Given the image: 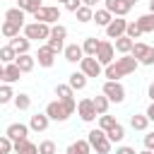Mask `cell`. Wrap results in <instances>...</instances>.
I'll use <instances>...</instances> for the list:
<instances>
[{
	"label": "cell",
	"mask_w": 154,
	"mask_h": 154,
	"mask_svg": "<svg viewBox=\"0 0 154 154\" xmlns=\"http://www.w3.org/2000/svg\"><path fill=\"white\" fill-rule=\"evenodd\" d=\"M91 103H94V108H96V116H103V113H108V106H111V101H108L103 94L94 96V99H91Z\"/></svg>",
	"instance_id": "obj_33"
},
{
	"label": "cell",
	"mask_w": 154,
	"mask_h": 154,
	"mask_svg": "<svg viewBox=\"0 0 154 154\" xmlns=\"http://www.w3.org/2000/svg\"><path fill=\"white\" fill-rule=\"evenodd\" d=\"M51 120H55V123H65L67 118H70V111L65 108V103L60 101V99H55V101H51L48 106H46V111H43Z\"/></svg>",
	"instance_id": "obj_7"
},
{
	"label": "cell",
	"mask_w": 154,
	"mask_h": 154,
	"mask_svg": "<svg viewBox=\"0 0 154 154\" xmlns=\"http://www.w3.org/2000/svg\"><path fill=\"white\" fill-rule=\"evenodd\" d=\"M149 12L154 14V0H149Z\"/></svg>",
	"instance_id": "obj_51"
},
{
	"label": "cell",
	"mask_w": 154,
	"mask_h": 154,
	"mask_svg": "<svg viewBox=\"0 0 154 154\" xmlns=\"http://www.w3.org/2000/svg\"><path fill=\"white\" fill-rule=\"evenodd\" d=\"M130 128L137 130V132H144V130L149 128V118H147L144 113H132V116H130Z\"/></svg>",
	"instance_id": "obj_21"
},
{
	"label": "cell",
	"mask_w": 154,
	"mask_h": 154,
	"mask_svg": "<svg viewBox=\"0 0 154 154\" xmlns=\"http://www.w3.org/2000/svg\"><path fill=\"white\" fill-rule=\"evenodd\" d=\"M10 46H12V48L17 51V55H19V53H29L31 41H29L26 36H19V34H17V36H12V38H10Z\"/></svg>",
	"instance_id": "obj_20"
},
{
	"label": "cell",
	"mask_w": 154,
	"mask_h": 154,
	"mask_svg": "<svg viewBox=\"0 0 154 154\" xmlns=\"http://www.w3.org/2000/svg\"><path fill=\"white\" fill-rule=\"evenodd\" d=\"M12 103H14V108L17 111H29L31 108V96L29 94H14V99H12Z\"/></svg>",
	"instance_id": "obj_29"
},
{
	"label": "cell",
	"mask_w": 154,
	"mask_h": 154,
	"mask_svg": "<svg viewBox=\"0 0 154 154\" xmlns=\"http://www.w3.org/2000/svg\"><path fill=\"white\" fill-rule=\"evenodd\" d=\"M19 31H22V26H19V24H14V22H10V19H5V22L0 24V34H2V36H7V38L17 36Z\"/></svg>",
	"instance_id": "obj_28"
},
{
	"label": "cell",
	"mask_w": 154,
	"mask_h": 154,
	"mask_svg": "<svg viewBox=\"0 0 154 154\" xmlns=\"http://www.w3.org/2000/svg\"><path fill=\"white\" fill-rule=\"evenodd\" d=\"M2 67H5V65H2V63H0V77H2Z\"/></svg>",
	"instance_id": "obj_53"
},
{
	"label": "cell",
	"mask_w": 154,
	"mask_h": 154,
	"mask_svg": "<svg viewBox=\"0 0 154 154\" xmlns=\"http://www.w3.org/2000/svg\"><path fill=\"white\" fill-rule=\"evenodd\" d=\"M14 58H17V51H14L10 43L0 48V63H2V65H7V63H14Z\"/></svg>",
	"instance_id": "obj_34"
},
{
	"label": "cell",
	"mask_w": 154,
	"mask_h": 154,
	"mask_svg": "<svg viewBox=\"0 0 154 154\" xmlns=\"http://www.w3.org/2000/svg\"><path fill=\"white\" fill-rule=\"evenodd\" d=\"M48 36H55V38H65L67 36V29L63 24H51V34Z\"/></svg>",
	"instance_id": "obj_41"
},
{
	"label": "cell",
	"mask_w": 154,
	"mask_h": 154,
	"mask_svg": "<svg viewBox=\"0 0 154 154\" xmlns=\"http://www.w3.org/2000/svg\"><path fill=\"white\" fill-rule=\"evenodd\" d=\"M17 7L24 10L26 14H34V12L41 7V0H17Z\"/></svg>",
	"instance_id": "obj_36"
},
{
	"label": "cell",
	"mask_w": 154,
	"mask_h": 154,
	"mask_svg": "<svg viewBox=\"0 0 154 154\" xmlns=\"http://www.w3.org/2000/svg\"><path fill=\"white\" fill-rule=\"evenodd\" d=\"M137 60L130 55V53H125V55H120V58H113V63H108L106 67H103V77L106 79H120V77H128V75H132L135 70H137Z\"/></svg>",
	"instance_id": "obj_1"
},
{
	"label": "cell",
	"mask_w": 154,
	"mask_h": 154,
	"mask_svg": "<svg viewBox=\"0 0 154 154\" xmlns=\"http://www.w3.org/2000/svg\"><path fill=\"white\" fill-rule=\"evenodd\" d=\"M36 22H46V24H58L60 19V7L58 5H41L34 14H31Z\"/></svg>",
	"instance_id": "obj_6"
},
{
	"label": "cell",
	"mask_w": 154,
	"mask_h": 154,
	"mask_svg": "<svg viewBox=\"0 0 154 154\" xmlns=\"http://www.w3.org/2000/svg\"><path fill=\"white\" fill-rule=\"evenodd\" d=\"M22 154H38V144H34V142H31V144H29V149H26V152H22Z\"/></svg>",
	"instance_id": "obj_47"
},
{
	"label": "cell",
	"mask_w": 154,
	"mask_h": 154,
	"mask_svg": "<svg viewBox=\"0 0 154 154\" xmlns=\"http://www.w3.org/2000/svg\"><path fill=\"white\" fill-rule=\"evenodd\" d=\"M130 55H132L140 65H154V46H149V43L135 41L132 48H130Z\"/></svg>",
	"instance_id": "obj_4"
},
{
	"label": "cell",
	"mask_w": 154,
	"mask_h": 154,
	"mask_svg": "<svg viewBox=\"0 0 154 154\" xmlns=\"http://www.w3.org/2000/svg\"><path fill=\"white\" fill-rule=\"evenodd\" d=\"M103 7L113 14V17H125L130 12V7L123 2V0H103Z\"/></svg>",
	"instance_id": "obj_16"
},
{
	"label": "cell",
	"mask_w": 154,
	"mask_h": 154,
	"mask_svg": "<svg viewBox=\"0 0 154 154\" xmlns=\"http://www.w3.org/2000/svg\"><path fill=\"white\" fill-rule=\"evenodd\" d=\"M87 79H89V77H87V75H84V72L79 70V72H72V75H70L67 84H70V87H72L75 91H82V89L87 87Z\"/></svg>",
	"instance_id": "obj_23"
},
{
	"label": "cell",
	"mask_w": 154,
	"mask_h": 154,
	"mask_svg": "<svg viewBox=\"0 0 154 154\" xmlns=\"http://www.w3.org/2000/svg\"><path fill=\"white\" fill-rule=\"evenodd\" d=\"M38 154H58L55 142H53V140H43V142L38 144Z\"/></svg>",
	"instance_id": "obj_39"
},
{
	"label": "cell",
	"mask_w": 154,
	"mask_h": 154,
	"mask_svg": "<svg viewBox=\"0 0 154 154\" xmlns=\"http://www.w3.org/2000/svg\"><path fill=\"white\" fill-rule=\"evenodd\" d=\"M63 55H65V60L67 63H79L82 58H84V51H82V46L79 43H67L65 48H63Z\"/></svg>",
	"instance_id": "obj_14"
},
{
	"label": "cell",
	"mask_w": 154,
	"mask_h": 154,
	"mask_svg": "<svg viewBox=\"0 0 154 154\" xmlns=\"http://www.w3.org/2000/svg\"><path fill=\"white\" fill-rule=\"evenodd\" d=\"M58 2H60V5H63V2H65V0H58Z\"/></svg>",
	"instance_id": "obj_54"
},
{
	"label": "cell",
	"mask_w": 154,
	"mask_h": 154,
	"mask_svg": "<svg viewBox=\"0 0 154 154\" xmlns=\"http://www.w3.org/2000/svg\"><path fill=\"white\" fill-rule=\"evenodd\" d=\"M5 135H7L12 142H17V140H26V137H29V125H24V123H10L7 130H5Z\"/></svg>",
	"instance_id": "obj_12"
},
{
	"label": "cell",
	"mask_w": 154,
	"mask_h": 154,
	"mask_svg": "<svg viewBox=\"0 0 154 154\" xmlns=\"http://www.w3.org/2000/svg\"><path fill=\"white\" fill-rule=\"evenodd\" d=\"M22 29H24V36H26L29 41H43V38H48V34H51V24H46V22H29V24H24Z\"/></svg>",
	"instance_id": "obj_5"
},
{
	"label": "cell",
	"mask_w": 154,
	"mask_h": 154,
	"mask_svg": "<svg viewBox=\"0 0 154 154\" xmlns=\"http://www.w3.org/2000/svg\"><path fill=\"white\" fill-rule=\"evenodd\" d=\"M147 96H149V99H152V101H154V82H152V84H149V87H147Z\"/></svg>",
	"instance_id": "obj_49"
},
{
	"label": "cell",
	"mask_w": 154,
	"mask_h": 154,
	"mask_svg": "<svg viewBox=\"0 0 154 154\" xmlns=\"http://www.w3.org/2000/svg\"><path fill=\"white\" fill-rule=\"evenodd\" d=\"M132 43H135V41H132V38H128L125 34H123V36H118V38H113V48H116V51H118L120 55H125V53H130V48H132Z\"/></svg>",
	"instance_id": "obj_24"
},
{
	"label": "cell",
	"mask_w": 154,
	"mask_h": 154,
	"mask_svg": "<svg viewBox=\"0 0 154 154\" xmlns=\"http://www.w3.org/2000/svg\"><path fill=\"white\" fill-rule=\"evenodd\" d=\"M101 94L111 103H123L125 101V87L120 84V79H106L103 87H101Z\"/></svg>",
	"instance_id": "obj_3"
},
{
	"label": "cell",
	"mask_w": 154,
	"mask_h": 154,
	"mask_svg": "<svg viewBox=\"0 0 154 154\" xmlns=\"http://www.w3.org/2000/svg\"><path fill=\"white\" fill-rule=\"evenodd\" d=\"M79 5H82V0H65V2H63V7H65L67 12H75Z\"/></svg>",
	"instance_id": "obj_43"
},
{
	"label": "cell",
	"mask_w": 154,
	"mask_h": 154,
	"mask_svg": "<svg viewBox=\"0 0 154 154\" xmlns=\"http://www.w3.org/2000/svg\"><path fill=\"white\" fill-rule=\"evenodd\" d=\"M116 123H118V120H116L113 116H108V113H103V116H99V128H101L103 132H106L108 128H113Z\"/></svg>",
	"instance_id": "obj_40"
},
{
	"label": "cell",
	"mask_w": 154,
	"mask_h": 154,
	"mask_svg": "<svg viewBox=\"0 0 154 154\" xmlns=\"http://www.w3.org/2000/svg\"><path fill=\"white\" fill-rule=\"evenodd\" d=\"M111 19H113V14H111L106 7H101V10H94V17H91V22H96V26H106Z\"/></svg>",
	"instance_id": "obj_27"
},
{
	"label": "cell",
	"mask_w": 154,
	"mask_h": 154,
	"mask_svg": "<svg viewBox=\"0 0 154 154\" xmlns=\"http://www.w3.org/2000/svg\"><path fill=\"white\" fill-rule=\"evenodd\" d=\"M116 154H137V152H135V147H128V144H120V147H116Z\"/></svg>",
	"instance_id": "obj_45"
},
{
	"label": "cell",
	"mask_w": 154,
	"mask_h": 154,
	"mask_svg": "<svg viewBox=\"0 0 154 154\" xmlns=\"http://www.w3.org/2000/svg\"><path fill=\"white\" fill-rule=\"evenodd\" d=\"M55 96L60 101H70V99H75V89L70 84H55Z\"/></svg>",
	"instance_id": "obj_32"
},
{
	"label": "cell",
	"mask_w": 154,
	"mask_h": 154,
	"mask_svg": "<svg viewBox=\"0 0 154 154\" xmlns=\"http://www.w3.org/2000/svg\"><path fill=\"white\" fill-rule=\"evenodd\" d=\"M137 154H154L152 149H142V152H137Z\"/></svg>",
	"instance_id": "obj_52"
},
{
	"label": "cell",
	"mask_w": 154,
	"mask_h": 154,
	"mask_svg": "<svg viewBox=\"0 0 154 154\" xmlns=\"http://www.w3.org/2000/svg\"><path fill=\"white\" fill-rule=\"evenodd\" d=\"M106 137H108L113 144H116V142H123V137H125V128H123L120 123H116L113 128H108V130H106Z\"/></svg>",
	"instance_id": "obj_30"
},
{
	"label": "cell",
	"mask_w": 154,
	"mask_h": 154,
	"mask_svg": "<svg viewBox=\"0 0 154 154\" xmlns=\"http://www.w3.org/2000/svg\"><path fill=\"white\" fill-rule=\"evenodd\" d=\"M0 154H12V140L7 135H0Z\"/></svg>",
	"instance_id": "obj_42"
},
{
	"label": "cell",
	"mask_w": 154,
	"mask_h": 154,
	"mask_svg": "<svg viewBox=\"0 0 154 154\" xmlns=\"http://www.w3.org/2000/svg\"><path fill=\"white\" fill-rule=\"evenodd\" d=\"M144 116L149 118V123H154V101H152V103L147 106V111H144Z\"/></svg>",
	"instance_id": "obj_46"
},
{
	"label": "cell",
	"mask_w": 154,
	"mask_h": 154,
	"mask_svg": "<svg viewBox=\"0 0 154 154\" xmlns=\"http://www.w3.org/2000/svg\"><path fill=\"white\" fill-rule=\"evenodd\" d=\"M79 70L87 75V77H103V65L94 58V55H84L79 60Z\"/></svg>",
	"instance_id": "obj_8"
},
{
	"label": "cell",
	"mask_w": 154,
	"mask_h": 154,
	"mask_svg": "<svg viewBox=\"0 0 154 154\" xmlns=\"http://www.w3.org/2000/svg\"><path fill=\"white\" fill-rule=\"evenodd\" d=\"M14 65L22 70V75H24V72H31L34 65H36V58H34L31 53H19V55L14 58Z\"/></svg>",
	"instance_id": "obj_17"
},
{
	"label": "cell",
	"mask_w": 154,
	"mask_h": 154,
	"mask_svg": "<svg viewBox=\"0 0 154 154\" xmlns=\"http://www.w3.org/2000/svg\"><path fill=\"white\" fill-rule=\"evenodd\" d=\"M48 123H51V118H48L46 113H36V116H31V120H29V130H34V132H46V130H48Z\"/></svg>",
	"instance_id": "obj_18"
},
{
	"label": "cell",
	"mask_w": 154,
	"mask_h": 154,
	"mask_svg": "<svg viewBox=\"0 0 154 154\" xmlns=\"http://www.w3.org/2000/svg\"><path fill=\"white\" fill-rule=\"evenodd\" d=\"M65 154H91V147H89L87 140H75V142L67 144Z\"/></svg>",
	"instance_id": "obj_19"
},
{
	"label": "cell",
	"mask_w": 154,
	"mask_h": 154,
	"mask_svg": "<svg viewBox=\"0 0 154 154\" xmlns=\"http://www.w3.org/2000/svg\"><path fill=\"white\" fill-rule=\"evenodd\" d=\"M144 149H152L154 152V132H147L144 135Z\"/></svg>",
	"instance_id": "obj_44"
},
{
	"label": "cell",
	"mask_w": 154,
	"mask_h": 154,
	"mask_svg": "<svg viewBox=\"0 0 154 154\" xmlns=\"http://www.w3.org/2000/svg\"><path fill=\"white\" fill-rule=\"evenodd\" d=\"M99 38L96 36H87L84 38V43H82V51H84V55H96V51H99Z\"/></svg>",
	"instance_id": "obj_31"
},
{
	"label": "cell",
	"mask_w": 154,
	"mask_h": 154,
	"mask_svg": "<svg viewBox=\"0 0 154 154\" xmlns=\"http://www.w3.org/2000/svg\"><path fill=\"white\" fill-rule=\"evenodd\" d=\"M135 22H137V26L142 29V34H152V31H154V14H152V12H147V14L137 17Z\"/></svg>",
	"instance_id": "obj_25"
},
{
	"label": "cell",
	"mask_w": 154,
	"mask_h": 154,
	"mask_svg": "<svg viewBox=\"0 0 154 154\" xmlns=\"http://www.w3.org/2000/svg\"><path fill=\"white\" fill-rule=\"evenodd\" d=\"M82 5H87V7H96L99 0H82Z\"/></svg>",
	"instance_id": "obj_48"
},
{
	"label": "cell",
	"mask_w": 154,
	"mask_h": 154,
	"mask_svg": "<svg viewBox=\"0 0 154 154\" xmlns=\"http://www.w3.org/2000/svg\"><path fill=\"white\" fill-rule=\"evenodd\" d=\"M46 46H48V48H51V51L58 55V53L65 48V38H55V36H48V38H46Z\"/></svg>",
	"instance_id": "obj_37"
},
{
	"label": "cell",
	"mask_w": 154,
	"mask_h": 154,
	"mask_svg": "<svg viewBox=\"0 0 154 154\" xmlns=\"http://www.w3.org/2000/svg\"><path fill=\"white\" fill-rule=\"evenodd\" d=\"M34 58H36L38 67H53V63H55V53L48 46H38V51H36Z\"/></svg>",
	"instance_id": "obj_13"
},
{
	"label": "cell",
	"mask_w": 154,
	"mask_h": 154,
	"mask_svg": "<svg viewBox=\"0 0 154 154\" xmlns=\"http://www.w3.org/2000/svg\"><path fill=\"white\" fill-rule=\"evenodd\" d=\"M75 17H77V22L79 24H87V22H91V17H94V7H87V5H79L75 12H72Z\"/></svg>",
	"instance_id": "obj_26"
},
{
	"label": "cell",
	"mask_w": 154,
	"mask_h": 154,
	"mask_svg": "<svg viewBox=\"0 0 154 154\" xmlns=\"http://www.w3.org/2000/svg\"><path fill=\"white\" fill-rule=\"evenodd\" d=\"M14 99V89H12V84H0V106H5V103H10Z\"/></svg>",
	"instance_id": "obj_35"
},
{
	"label": "cell",
	"mask_w": 154,
	"mask_h": 154,
	"mask_svg": "<svg viewBox=\"0 0 154 154\" xmlns=\"http://www.w3.org/2000/svg\"><path fill=\"white\" fill-rule=\"evenodd\" d=\"M125 36H128V38H132V41L142 36V29L137 26V22H128V26H125Z\"/></svg>",
	"instance_id": "obj_38"
},
{
	"label": "cell",
	"mask_w": 154,
	"mask_h": 154,
	"mask_svg": "<svg viewBox=\"0 0 154 154\" xmlns=\"http://www.w3.org/2000/svg\"><path fill=\"white\" fill-rule=\"evenodd\" d=\"M87 142H89L91 152H96V154H111V149H113V142L106 137V132H103L101 128L89 130V132H87Z\"/></svg>",
	"instance_id": "obj_2"
},
{
	"label": "cell",
	"mask_w": 154,
	"mask_h": 154,
	"mask_svg": "<svg viewBox=\"0 0 154 154\" xmlns=\"http://www.w3.org/2000/svg\"><path fill=\"white\" fill-rule=\"evenodd\" d=\"M123 2H125V5H128V7H130V10H132V7H135V5H137V0H123Z\"/></svg>",
	"instance_id": "obj_50"
},
{
	"label": "cell",
	"mask_w": 154,
	"mask_h": 154,
	"mask_svg": "<svg viewBox=\"0 0 154 154\" xmlns=\"http://www.w3.org/2000/svg\"><path fill=\"white\" fill-rule=\"evenodd\" d=\"M19 77H22V70H19L14 63H7V65L2 67V77H0V82H5V84H14V82H19Z\"/></svg>",
	"instance_id": "obj_15"
},
{
	"label": "cell",
	"mask_w": 154,
	"mask_h": 154,
	"mask_svg": "<svg viewBox=\"0 0 154 154\" xmlns=\"http://www.w3.org/2000/svg\"><path fill=\"white\" fill-rule=\"evenodd\" d=\"M125 26H128V19H123V17H113L103 29H106V36H108V38H118V36L125 34Z\"/></svg>",
	"instance_id": "obj_10"
},
{
	"label": "cell",
	"mask_w": 154,
	"mask_h": 154,
	"mask_svg": "<svg viewBox=\"0 0 154 154\" xmlns=\"http://www.w3.org/2000/svg\"><path fill=\"white\" fill-rule=\"evenodd\" d=\"M77 113H79V118H82L84 123H91V120L99 118V116H96V108H94V103H91V99H82V101L77 103Z\"/></svg>",
	"instance_id": "obj_11"
},
{
	"label": "cell",
	"mask_w": 154,
	"mask_h": 154,
	"mask_svg": "<svg viewBox=\"0 0 154 154\" xmlns=\"http://www.w3.org/2000/svg\"><path fill=\"white\" fill-rule=\"evenodd\" d=\"M5 19H10V22H14V24H19V26H24V19H26V12H24V10H19V7L14 5V7H10V10H5Z\"/></svg>",
	"instance_id": "obj_22"
},
{
	"label": "cell",
	"mask_w": 154,
	"mask_h": 154,
	"mask_svg": "<svg viewBox=\"0 0 154 154\" xmlns=\"http://www.w3.org/2000/svg\"><path fill=\"white\" fill-rule=\"evenodd\" d=\"M103 67L108 65V63H113V58H116V48H113V41H101L99 43V51H96V55H94Z\"/></svg>",
	"instance_id": "obj_9"
}]
</instances>
